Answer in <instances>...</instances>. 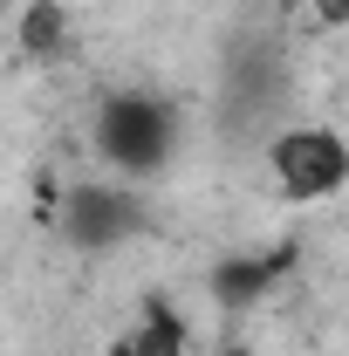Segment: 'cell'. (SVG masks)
I'll return each mask as SVG.
<instances>
[{
  "instance_id": "cell-3",
  "label": "cell",
  "mask_w": 349,
  "mask_h": 356,
  "mask_svg": "<svg viewBox=\"0 0 349 356\" xmlns=\"http://www.w3.org/2000/svg\"><path fill=\"white\" fill-rule=\"evenodd\" d=\"M48 220H55V233L69 247L110 254V247H124V240L144 233V199H137L131 185H117V178H76Z\"/></svg>"
},
{
  "instance_id": "cell-7",
  "label": "cell",
  "mask_w": 349,
  "mask_h": 356,
  "mask_svg": "<svg viewBox=\"0 0 349 356\" xmlns=\"http://www.w3.org/2000/svg\"><path fill=\"white\" fill-rule=\"evenodd\" d=\"M315 28H349V0H308Z\"/></svg>"
},
{
  "instance_id": "cell-6",
  "label": "cell",
  "mask_w": 349,
  "mask_h": 356,
  "mask_svg": "<svg viewBox=\"0 0 349 356\" xmlns=\"http://www.w3.org/2000/svg\"><path fill=\"white\" fill-rule=\"evenodd\" d=\"M14 48H21V62H55L69 48V7L62 0H28L21 21H14Z\"/></svg>"
},
{
  "instance_id": "cell-5",
  "label": "cell",
  "mask_w": 349,
  "mask_h": 356,
  "mask_svg": "<svg viewBox=\"0 0 349 356\" xmlns=\"http://www.w3.org/2000/svg\"><path fill=\"white\" fill-rule=\"evenodd\" d=\"M110 356H192V322H185V309H178L172 295H151V302L117 329Z\"/></svg>"
},
{
  "instance_id": "cell-4",
  "label": "cell",
  "mask_w": 349,
  "mask_h": 356,
  "mask_svg": "<svg viewBox=\"0 0 349 356\" xmlns=\"http://www.w3.org/2000/svg\"><path fill=\"white\" fill-rule=\"evenodd\" d=\"M295 274V247H267V254H226V261H213V274H206V295H213L226 315H247L261 309L267 295L281 288Z\"/></svg>"
},
{
  "instance_id": "cell-8",
  "label": "cell",
  "mask_w": 349,
  "mask_h": 356,
  "mask_svg": "<svg viewBox=\"0 0 349 356\" xmlns=\"http://www.w3.org/2000/svg\"><path fill=\"white\" fill-rule=\"evenodd\" d=\"M226 356H261V350H247V343H233V350H226Z\"/></svg>"
},
{
  "instance_id": "cell-2",
  "label": "cell",
  "mask_w": 349,
  "mask_h": 356,
  "mask_svg": "<svg viewBox=\"0 0 349 356\" xmlns=\"http://www.w3.org/2000/svg\"><path fill=\"white\" fill-rule=\"evenodd\" d=\"M267 178L288 206H329L349 192V137L329 124H295L267 137Z\"/></svg>"
},
{
  "instance_id": "cell-1",
  "label": "cell",
  "mask_w": 349,
  "mask_h": 356,
  "mask_svg": "<svg viewBox=\"0 0 349 356\" xmlns=\"http://www.w3.org/2000/svg\"><path fill=\"white\" fill-rule=\"evenodd\" d=\"M96 151L124 178H158L178 151V110L151 89H117L96 103Z\"/></svg>"
}]
</instances>
